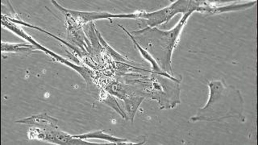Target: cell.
<instances>
[{
	"label": "cell",
	"mask_w": 258,
	"mask_h": 145,
	"mask_svg": "<svg viewBox=\"0 0 258 145\" xmlns=\"http://www.w3.org/2000/svg\"><path fill=\"white\" fill-rule=\"evenodd\" d=\"M1 52H14L17 54L29 55L32 52H40L36 46L30 43H20V44H12V43L2 42Z\"/></svg>",
	"instance_id": "obj_10"
},
{
	"label": "cell",
	"mask_w": 258,
	"mask_h": 145,
	"mask_svg": "<svg viewBox=\"0 0 258 145\" xmlns=\"http://www.w3.org/2000/svg\"><path fill=\"white\" fill-rule=\"evenodd\" d=\"M68 24V40L76 44L79 48H82L85 54L90 53L93 54L92 47L91 42L87 36H85L83 26L74 24L71 20H67Z\"/></svg>",
	"instance_id": "obj_6"
},
{
	"label": "cell",
	"mask_w": 258,
	"mask_h": 145,
	"mask_svg": "<svg viewBox=\"0 0 258 145\" xmlns=\"http://www.w3.org/2000/svg\"><path fill=\"white\" fill-rule=\"evenodd\" d=\"M28 138L30 139L47 141L54 144L63 145H83L95 144L90 143L85 139L75 138L74 135H69L68 133L60 131L59 127L53 128L40 129L38 127H32L28 132Z\"/></svg>",
	"instance_id": "obj_4"
},
{
	"label": "cell",
	"mask_w": 258,
	"mask_h": 145,
	"mask_svg": "<svg viewBox=\"0 0 258 145\" xmlns=\"http://www.w3.org/2000/svg\"><path fill=\"white\" fill-rule=\"evenodd\" d=\"M99 99L102 101L105 104H107L109 107H111V108L114 109L117 113H119V115L123 117V119H128L127 115H126V113L123 111L122 107L119 106L115 97L112 96L111 94H109L107 91H101L100 94H99Z\"/></svg>",
	"instance_id": "obj_13"
},
{
	"label": "cell",
	"mask_w": 258,
	"mask_h": 145,
	"mask_svg": "<svg viewBox=\"0 0 258 145\" xmlns=\"http://www.w3.org/2000/svg\"><path fill=\"white\" fill-rule=\"evenodd\" d=\"M52 4L58 8L62 12L66 19L71 20L74 24H78L79 26H84L85 24L93 23L97 20L111 18L137 19V12L133 14H111L108 12H79V11L68 10L67 8H62L56 1L52 0Z\"/></svg>",
	"instance_id": "obj_5"
},
{
	"label": "cell",
	"mask_w": 258,
	"mask_h": 145,
	"mask_svg": "<svg viewBox=\"0 0 258 145\" xmlns=\"http://www.w3.org/2000/svg\"><path fill=\"white\" fill-rule=\"evenodd\" d=\"M145 98L141 95H132L124 99L125 108L127 113V118L133 123L137 109Z\"/></svg>",
	"instance_id": "obj_12"
},
{
	"label": "cell",
	"mask_w": 258,
	"mask_h": 145,
	"mask_svg": "<svg viewBox=\"0 0 258 145\" xmlns=\"http://www.w3.org/2000/svg\"><path fill=\"white\" fill-rule=\"evenodd\" d=\"M16 123L30 125L32 127H38L40 129L53 128L58 127V120L49 116L46 113L40 115H33L24 119L16 121Z\"/></svg>",
	"instance_id": "obj_7"
},
{
	"label": "cell",
	"mask_w": 258,
	"mask_h": 145,
	"mask_svg": "<svg viewBox=\"0 0 258 145\" xmlns=\"http://www.w3.org/2000/svg\"><path fill=\"white\" fill-rule=\"evenodd\" d=\"M95 32H96L98 39H99V42H100L101 45L103 47V49H104V50L107 52V53H108V54L112 57L113 60H115V61H119V62H131L128 59L125 58L124 56L119 54V52H117L114 48H111V47L110 46L107 42H106V40L103 38V36H101L100 33L97 31L96 28H95Z\"/></svg>",
	"instance_id": "obj_14"
},
{
	"label": "cell",
	"mask_w": 258,
	"mask_h": 145,
	"mask_svg": "<svg viewBox=\"0 0 258 145\" xmlns=\"http://www.w3.org/2000/svg\"><path fill=\"white\" fill-rule=\"evenodd\" d=\"M193 11H189L183 15L178 24L169 31H161L157 28H145L132 33L141 39L149 50L150 54H153L157 64H159L164 72L173 76L171 67V59L173 51L178 43L180 35L184 25L191 16Z\"/></svg>",
	"instance_id": "obj_2"
},
{
	"label": "cell",
	"mask_w": 258,
	"mask_h": 145,
	"mask_svg": "<svg viewBox=\"0 0 258 145\" xmlns=\"http://www.w3.org/2000/svg\"><path fill=\"white\" fill-rule=\"evenodd\" d=\"M256 4V1L246 3V4H231L227 6H214L212 4L204 3L202 6V13H208V14H221L224 12H237V11L246 10L249 9Z\"/></svg>",
	"instance_id": "obj_8"
},
{
	"label": "cell",
	"mask_w": 258,
	"mask_h": 145,
	"mask_svg": "<svg viewBox=\"0 0 258 145\" xmlns=\"http://www.w3.org/2000/svg\"><path fill=\"white\" fill-rule=\"evenodd\" d=\"M202 5L203 2L200 1L179 0L161 10L153 12H137V19L145 20V28H157L160 24L169 21L173 16H175L178 13L185 14L189 11L201 12Z\"/></svg>",
	"instance_id": "obj_3"
},
{
	"label": "cell",
	"mask_w": 258,
	"mask_h": 145,
	"mask_svg": "<svg viewBox=\"0 0 258 145\" xmlns=\"http://www.w3.org/2000/svg\"><path fill=\"white\" fill-rule=\"evenodd\" d=\"M119 26L120 27V28L128 35L129 37L132 39L133 42L135 44V46L138 48V50L141 52V56H143L144 58L147 60V61L151 63L153 72H156V74H158V75H164V76L169 77V78H173V76L169 75L167 72H164V71L161 69V67L159 66V64H157L155 59L153 58V56H152L147 50H145V48H142V47L140 45L139 43L137 42L135 37L132 35V33H130L124 27L121 26V25H119Z\"/></svg>",
	"instance_id": "obj_11"
},
{
	"label": "cell",
	"mask_w": 258,
	"mask_h": 145,
	"mask_svg": "<svg viewBox=\"0 0 258 145\" xmlns=\"http://www.w3.org/2000/svg\"><path fill=\"white\" fill-rule=\"evenodd\" d=\"M209 98L208 103L198 111L190 120L220 122L230 118H236L244 122V99L236 87L226 86L223 81H208Z\"/></svg>",
	"instance_id": "obj_1"
},
{
	"label": "cell",
	"mask_w": 258,
	"mask_h": 145,
	"mask_svg": "<svg viewBox=\"0 0 258 145\" xmlns=\"http://www.w3.org/2000/svg\"><path fill=\"white\" fill-rule=\"evenodd\" d=\"M75 138H79L82 139H104V140L108 141L110 143H116V144H134L131 141L127 139H120L118 137L113 136V135L104 132V131H96L93 132L86 133V134H82V135H74Z\"/></svg>",
	"instance_id": "obj_9"
}]
</instances>
